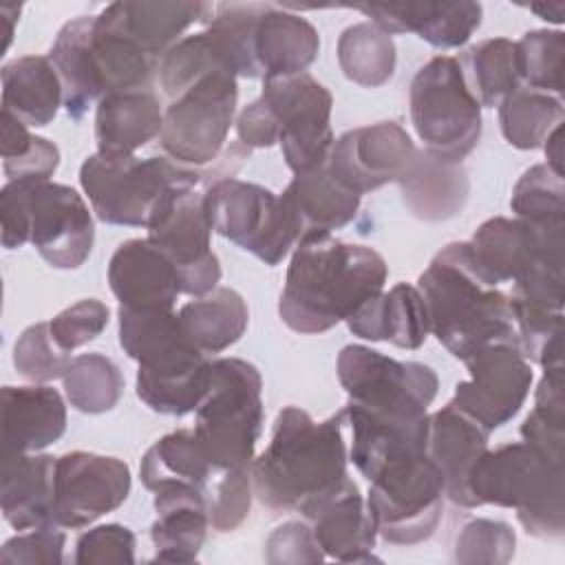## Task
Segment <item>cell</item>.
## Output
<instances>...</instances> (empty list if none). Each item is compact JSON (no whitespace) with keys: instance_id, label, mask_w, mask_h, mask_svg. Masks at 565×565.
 <instances>
[{"instance_id":"16","label":"cell","mask_w":565,"mask_h":565,"mask_svg":"<svg viewBox=\"0 0 565 565\" xmlns=\"http://www.w3.org/2000/svg\"><path fill=\"white\" fill-rule=\"evenodd\" d=\"M130 494V468L117 457L73 450L55 459V525L79 530L117 510Z\"/></svg>"},{"instance_id":"5","label":"cell","mask_w":565,"mask_h":565,"mask_svg":"<svg viewBox=\"0 0 565 565\" xmlns=\"http://www.w3.org/2000/svg\"><path fill=\"white\" fill-rule=\"evenodd\" d=\"M2 245L33 243L55 269H77L93 252L95 225L77 190L53 181H9L0 190Z\"/></svg>"},{"instance_id":"55","label":"cell","mask_w":565,"mask_h":565,"mask_svg":"<svg viewBox=\"0 0 565 565\" xmlns=\"http://www.w3.org/2000/svg\"><path fill=\"white\" fill-rule=\"evenodd\" d=\"M543 150H545V157H547V166H550L556 174L563 177V124L556 126V128L547 135L545 143H543Z\"/></svg>"},{"instance_id":"10","label":"cell","mask_w":565,"mask_h":565,"mask_svg":"<svg viewBox=\"0 0 565 565\" xmlns=\"http://www.w3.org/2000/svg\"><path fill=\"white\" fill-rule=\"evenodd\" d=\"M411 121L424 150L441 161L461 163L481 139V106L466 86L459 60L430 57L413 77Z\"/></svg>"},{"instance_id":"50","label":"cell","mask_w":565,"mask_h":565,"mask_svg":"<svg viewBox=\"0 0 565 565\" xmlns=\"http://www.w3.org/2000/svg\"><path fill=\"white\" fill-rule=\"evenodd\" d=\"M66 536L60 525L18 532L0 550V563L7 565H60L64 561Z\"/></svg>"},{"instance_id":"26","label":"cell","mask_w":565,"mask_h":565,"mask_svg":"<svg viewBox=\"0 0 565 565\" xmlns=\"http://www.w3.org/2000/svg\"><path fill=\"white\" fill-rule=\"evenodd\" d=\"M90 57L102 97L130 90H150L159 60L150 57L124 29L115 2L104 7L93 22Z\"/></svg>"},{"instance_id":"24","label":"cell","mask_w":565,"mask_h":565,"mask_svg":"<svg viewBox=\"0 0 565 565\" xmlns=\"http://www.w3.org/2000/svg\"><path fill=\"white\" fill-rule=\"evenodd\" d=\"M488 437L490 433L452 402L428 415L426 455L444 475L446 497L459 508H472L468 475L488 450Z\"/></svg>"},{"instance_id":"44","label":"cell","mask_w":565,"mask_h":565,"mask_svg":"<svg viewBox=\"0 0 565 565\" xmlns=\"http://www.w3.org/2000/svg\"><path fill=\"white\" fill-rule=\"evenodd\" d=\"M521 86L563 97L565 33L536 29L516 42Z\"/></svg>"},{"instance_id":"36","label":"cell","mask_w":565,"mask_h":565,"mask_svg":"<svg viewBox=\"0 0 565 565\" xmlns=\"http://www.w3.org/2000/svg\"><path fill=\"white\" fill-rule=\"evenodd\" d=\"M128 35L154 60H161L194 22L210 24V2H115Z\"/></svg>"},{"instance_id":"21","label":"cell","mask_w":565,"mask_h":565,"mask_svg":"<svg viewBox=\"0 0 565 565\" xmlns=\"http://www.w3.org/2000/svg\"><path fill=\"white\" fill-rule=\"evenodd\" d=\"M384 33H415L435 49H459L479 29L483 7L479 2H391L355 4Z\"/></svg>"},{"instance_id":"47","label":"cell","mask_w":565,"mask_h":565,"mask_svg":"<svg viewBox=\"0 0 565 565\" xmlns=\"http://www.w3.org/2000/svg\"><path fill=\"white\" fill-rule=\"evenodd\" d=\"M516 534L505 521L475 519L463 525L455 543L457 563H508L514 556Z\"/></svg>"},{"instance_id":"38","label":"cell","mask_w":565,"mask_h":565,"mask_svg":"<svg viewBox=\"0 0 565 565\" xmlns=\"http://www.w3.org/2000/svg\"><path fill=\"white\" fill-rule=\"evenodd\" d=\"M457 60L466 86L481 108H499L501 102L521 86L516 42L508 38L477 42Z\"/></svg>"},{"instance_id":"2","label":"cell","mask_w":565,"mask_h":565,"mask_svg":"<svg viewBox=\"0 0 565 565\" xmlns=\"http://www.w3.org/2000/svg\"><path fill=\"white\" fill-rule=\"evenodd\" d=\"M386 278L388 265L373 247L333 236L302 241L287 267L278 316L296 333H324L377 296Z\"/></svg>"},{"instance_id":"7","label":"cell","mask_w":565,"mask_h":565,"mask_svg":"<svg viewBox=\"0 0 565 565\" xmlns=\"http://www.w3.org/2000/svg\"><path fill=\"white\" fill-rule=\"evenodd\" d=\"M79 183L90 210L106 225L150 227L183 192L203 183V168L170 157L90 154L79 168Z\"/></svg>"},{"instance_id":"33","label":"cell","mask_w":565,"mask_h":565,"mask_svg":"<svg viewBox=\"0 0 565 565\" xmlns=\"http://www.w3.org/2000/svg\"><path fill=\"white\" fill-rule=\"evenodd\" d=\"M163 106L152 90L106 95L95 106V141L99 154H135L159 137Z\"/></svg>"},{"instance_id":"30","label":"cell","mask_w":565,"mask_h":565,"mask_svg":"<svg viewBox=\"0 0 565 565\" xmlns=\"http://www.w3.org/2000/svg\"><path fill=\"white\" fill-rule=\"evenodd\" d=\"M225 468L214 466L201 448L192 428H179L157 439L141 457L139 477L146 490L161 492L170 488H190L207 499Z\"/></svg>"},{"instance_id":"6","label":"cell","mask_w":565,"mask_h":565,"mask_svg":"<svg viewBox=\"0 0 565 565\" xmlns=\"http://www.w3.org/2000/svg\"><path fill=\"white\" fill-rule=\"evenodd\" d=\"M472 508H514L521 525L536 539L565 534L563 459H550L525 441L486 450L468 475Z\"/></svg>"},{"instance_id":"11","label":"cell","mask_w":565,"mask_h":565,"mask_svg":"<svg viewBox=\"0 0 565 565\" xmlns=\"http://www.w3.org/2000/svg\"><path fill=\"white\" fill-rule=\"evenodd\" d=\"M369 483L366 508L386 543L417 545L433 536L444 512L446 481L426 450L388 459Z\"/></svg>"},{"instance_id":"45","label":"cell","mask_w":565,"mask_h":565,"mask_svg":"<svg viewBox=\"0 0 565 565\" xmlns=\"http://www.w3.org/2000/svg\"><path fill=\"white\" fill-rule=\"evenodd\" d=\"M510 207L530 223H565V181L547 163L527 168L516 181Z\"/></svg>"},{"instance_id":"41","label":"cell","mask_w":565,"mask_h":565,"mask_svg":"<svg viewBox=\"0 0 565 565\" xmlns=\"http://www.w3.org/2000/svg\"><path fill=\"white\" fill-rule=\"evenodd\" d=\"M267 2H221L205 26L212 44L236 77L260 79L254 62V31Z\"/></svg>"},{"instance_id":"34","label":"cell","mask_w":565,"mask_h":565,"mask_svg":"<svg viewBox=\"0 0 565 565\" xmlns=\"http://www.w3.org/2000/svg\"><path fill=\"white\" fill-rule=\"evenodd\" d=\"M2 77V110L11 113L26 126H49L64 93L55 66L44 55H22L7 62L0 71Z\"/></svg>"},{"instance_id":"27","label":"cell","mask_w":565,"mask_h":565,"mask_svg":"<svg viewBox=\"0 0 565 565\" xmlns=\"http://www.w3.org/2000/svg\"><path fill=\"white\" fill-rule=\"evenodd\" d=\"M55 459L51 455H2L0 508L4 521L18 530L55 525L53 479Z\"/></svg>"},{"instance_id":"46","label":"cell","mask_w":565,"mask_h":565,"mask_svg":"<svg viewBox=\"0 0 565 565\" xmlns=\"http://www.w3.org/2000/svg\"><path fill=\"white\" fill-rule=\"evenodd\" d=\"M71 360H73L71 351L62 349L55 342L49 322H38L26 327L13 344L15 371L35 384H44L62 377Z\"/></svg>"},{"instance_id":"20","label":"cell","mask_w":565,"mask_h":565,"mask_svg":"<svg viewBox=\"0 0 565 565\" xmlns=\"http://www.w3.org/2000/svg\"><path fill=\"white\" fill-rule=\"evenodd\" d=\"M108 285L119 307L132 311H172L181 294L177 267L148 238H130L113 252Z\"/></svg>"},{"instance_id":"32","label":"cell","mask_w":565,"mask_h":565,"mask_svg":"<svg viewBox=\"0 0 565 565\" xmlns=\"http://www.w3.org/2000/svg\"><path fill=\"white\" fill-rule=\"evenodd\" d=\"M157 519L150 525L154 561L192 563L196 561L210 527L207 505L201 492L170 488L154 492Z\"/></svg>"},{"instance_id":"9","label":"cell","mask_w":565,"mask_h":565,"mask_svg":"<svg viewBox=\"0 0 565 565\" xmlns=\"http://www.w3.org/2000/svg\"><path fill=\"white\" fill-rule=\"evenodd\" d=\"M335 371L349 406L391 424L426 419L439 388L437 373L428 364L399 362L364 344L342 347Z\"/></svg>"},{"instance_id":"43","label":"cell","mask_w":565,"mask_h":565,"mask_svg":"<svg viewBox=\"0 0 565 565\" xmlns=\"http://www.w3.org/2000/svg\"><path fill=\"white\" fill-rule=\"evenodd\" d=\"M232 68L221 57L216 46L212 44L210 35L205 31H199L194 35L181 38L161 60L157 68L161 93L172 102L183 90H188L194 82L210 73H218ZM234 75V73H232Z\"/></svg>"},{"instance_id":"35","label":"cell","mask_w":565,"mask_h":565,"mask_svg":"<svg viewBox=\"0 0 565 565\" xmlns=\"http://www.w3.org/2000/svg\"><path fill=\"white\" fill-rule=\"evenodd\" d=\"M93 22L95 15H79L68 20L60 29L49 51V60L55 66L62 84L64 108L75 121H79L88 108L102 99V88L90 57Z\"/></svg>"},{"instance_id":"39","label":"cell","mask_w":565,"mask_h":565,"mask_svg":"<svg viewBox=\"0 0 565 565\" xmlns=\"http://www.w3.org/2000/svg\"><path fill=\"white\" fill-rule=\"evenodd\" d=\"M563 97L519 86L499 106L503 139L516 150L543 148L547 135L563 124Z\"/></svg>"},{"instance_id":"19","label":"cell","mask_w":565,"mask_h":565,"mask_svg":"<svg viewBox=\"0 0 565 565\" xmlns=\"http://www.w3.org/2000/svg\"><path fill=\"white\" fill-rule=\"evenodd\" d=\"M415 150L411 135L397 121H380L340 135L327 168L344 188L362 196L397 181Z\"/></svg>"},{"instance_id":"14","label":"cell","mask_w":565,"mask_h":565,"mask_svg":"<svg viewBox=\"0 0 565 565\" xmlns=\"http://www.w3.org/2000/svg\"><path fill=\"white\" fill-rule=\"evenodd\" d=\"M263 102L276 117L278 143L294 174L324 168L333 148L331 93L309 73L263 79Z\"/></svg>"},{"instance_id":"13","label":"cell","mask_w":565,"mask_h":565,"mask_svg":"<svg viewBox=\"0 0 565 565\" xmlns=\"http://www.w3.org/2000/svg\"><path fill=\"white\" fill-rule=\"evenodd\" d=\"M238 102L236 75L210 73L174 97L163 110L159 146L177 163H214L227 141Z\"/></svg>"},{"instance_id":"54","label":"cell","mask_w":565,"mask_h":565,"mask_svg":"<svg viewBox=\"0 0 565 565\" xmlns=\"http://www.w3.org/2000/svg\"><path fill=\"white\" fill-rule=\"evenodd\" d=\"M33 137L26 128V124H22L18 117H13L11 113H0V152H2V161L7 159H18L22 157L31 143Z\"/></svg>"},{"instance_id":"49","label":"cell","mask_w":565,"mask_h":565,"mask_svg":"<svg viewBox=\"0 0 565 565\" xmlns=\"http://www.w3.org/2000/svg\"><path fill=\"white\" fill-rule=\"evenodd\" d=\"M77 565H108V563H135V534L119 523H106L90 527L75 543Z\"/></svg>"},{"instance_id":"17","label":"cell","mask_w":565,"mask_h":565,"mask_svg":"<svg viewBox=\"0 0 565 565\" xmlns=\"http://www.w3.org/2000/svg\"><path fill=\"white\" fill-rule=\"evenodd\" d=\"M470 380L455 386L452 404L488 433L508 424L523 406L534 373L516 347L492 344L466 360Z\"/></svg>"},{"instance_id":"18","label":"cell","mask_w":565,"mask_h":565,"mask_svg":"<svg viewBox=\"0 0 565 565\" xmlns=\"http://www.w3.org/2000/svg\"><path fill=\"white\" fill-rule=\"evenodd\" d=\"M179 271L181 294L201 298L218 287L221 263L212 252V225L205 212V192L190 190L177 196L148 227L146 236Z\"/></svg>"},{"instance_id":"42","label":"cell","mask_w":565,"mask_h":565,"mask_svg":"<svg viewBox=\"0 0 565 565\" xmlns=\"http://www.w3.org/2000/svg\"><path fill=\"white\" fill-rule=\"evenodd\" d=\"M62 384L71 406L86 415L113 411L124 393V375L104 353H82L73 358L62 375Z\"/></svg>"},{"instance_id":"31","label":"cell","mask_w":565,"mask_h":565,"mask_svg":"<svg viewBox=\"0 0 565 565\" xmlns=\"http://www.w3.org/2000/svg\"><path fill=\"white\" fill-rule=\"evenodd\" d=\"M347 327L353 335L371 342H391L399 349H419L428 338V316L417 287L397 282L388 291L369 298Z\"/></svg>"},{"instance_id":"23","label":"cell","mask_w":565,"mask_h":565,"mask_svg":"<svg viewBox=\"0 0 565 565\" xmlns=\"http://www.w3.org/2000/svg\"><path fill=\"white\" fill-rule=\"evenodd\" d=\"M2 455L40 452L66 430L62 395L46 384L2 386L0 391Z\"/></svg>"},{"instance_id":"48","label":"cell","mask_w":565,"mask_h":565,"mask_svg":"<svg viewBox=\"0 0 565 565\" xmlns=\"http://www.w3.org/2000/svg\"><path fill=\"white\" fill-rule=\"evenodd\" d=\"M108 318H110V309L102 300L84 298L66 307L64 311H60L49 322V327L55 342L62 349L73 351L93 342L97 335H102V331L108 327Z\"/></svg>"},{"instance_id":"3","label":"cell","mask_w":565,"mask_h":565,"mask_svg":"<svg viewBox=\"0 0 565 565\" xmlns=\"http://www.w3.org/2000/svg\"><path fill=\"white\" fill-rule=\"evenodd\" d=\"M344 411L316 422L300 406H285L274 422L267 448L252 461V488L274 512L302 516L347 479L349 452L342 437Z\"/></svg>"},{"instance_id":"37","label":"cell","mask_w":565,"mask_h":565,"mask_svg":"<svg viewBox=\"0 0 565 565\" xmlns=\"http://www.w3.org/2000/svg\"><path fill=\"white\" fill-rule=\"evenodd\" d=\"M179 320L199 351L221 353L236 344L249 322L243 296L232 287H216L210 294L185 302Z\"/></svg>"},{"instance_id":"52","label":"cell","mask_w":565,"mask_h":565,"mask_svg":"<svg viewBox=\"0 0 565 565\" xmlns=\"http://www.w3.org/2000/svg\"><path fill=\"white\" fill-rule=\"evenodd\" d=\"M60 166V150L44 137H33L31 148L18 157L2 161L9 181H51Z\"/></svg>"},{"instance_id":"28","label":"cell","mask_w":565,"mask_h":565,"mask_svg":"<svg viewBox=\"0 0 565 565\" xmlns=\"http://www.w3.org/2000/svg\"><path fill=\"white\" fill-rule=\"evenodd\" d=\"M402 192L404 205L419 221L437 223L461 214L470 179L461 163L441 161L424 148L415 150L413 159L395 181Z\"/></svg>"},{"instance_id":"15","label":"cell","mask_w":565,"mask_h":565,"mask_svg":"<svg viewBox=\"0 0 565 565\" xmlns=\"http://www.w3.org/2000/svg\"><path fill=\"white\" fill-rule=\"evenodd\" d=\"M468 243L497 285L514 282L539 269L565 271V223L494 216L481 223Z\"/></svg>"},{"instance_id":"1","label":"cell","mask_w":565,"mask_h":565,"mask_svg":"<svg viewBox=\"0 0 565 565\" xmlns=\"http://www.w3.org/2000/svg\"><path fill=\"white\" fill-rule=\"evenodd\" d=\"M428 331L446 351L466 362L492 344L519 347L510 298L477 263L468 241L441 247L417 278Z\"/></svg>"},{"instance_id":"56","label":"cell","mask_w":565,"mask_h":565,"mask_svg":"<svg viewBox=\"0 0 565 565\" xmlns=\"http://www.w3.org/2000/svg\"><path fill=\"white\" fill-rule=\"evenodd\" d=\"M20 11H22V7H18V4H2L0 7V20H2V35H4V51L9 49V44H11V40H13V29H15V24H18V20H20Z\"/></svg>"},{"instance_id":"53","label":"cell","mask_w":565,"mask_h":565,"mask_svg":"<svg viewBox=\"0 0 565 565\" xmlns=\"http://www.w3.org/2000/svg\"><path fill=\"white\" fill-rule=\"evenodd\" d=\"M236 135L245 148H271L278 143V124L263 97L247 104L236 117Z\"/></svg>"},{"instance_id":"29","label":"cell","mask_w":565,"mask_h":565,"mask_svg":"<svg viewBox=\"0 0 565 565\" xmlns=\"http://www.w3.org/2000/svg\"><path fill=\"white\" fill-rule=\"evenodd\" d=\"M316 26L291 11L267 4L254 31V62L260 79L305 73L318 57Z\"/></svg>"},{"instance_id":"25","label":"cell","mask_w":565,"mask_h":565,"mask_svg":"<svg viewBox=\"0 0 565 565\" xmlns=\"http://www.w3.org/2000/svg\"><path fill=\"white\" fill-rule=\"evenodd\" d=\"M280 201L294 221L298 243L320 236H331L333 230L349 225L362 203V196L344 188L329 168L294 174L282 190ZM296 243V245H298Z\"/></svg>"},{"instance_id":"12","label":"cell","mask_w":565,"mask_h":565,"mask_svg":"<svg viewBox=\"0 0 565 565\" xmlns=\"http://www.w3.org/2000/svg\"><path fill=\"white\" fill-rule=\"evenodd\" d=\"M205 212L212 232L269 267L280 265L298 243L280 196L265 185L234 177L214 181L205 188Z\"/></svg>"},{"instance_id":"57","label":"cell","mask_w":565,"mask_h":565,"mask_svg":"<svg viewBox=\"0 0 565 565\" xmlns=\"http://www.w3.org/2000/svg\"><path fill=\"white\" fill-rule=\"evenodd\" d=\"M530 9H532L534 13H539L543 20L563 22V11H565L563 4H547V7H543V4H532Z\"/></svg>"},{"instance_id":"4","label":"cell","mask_w":565,"mask_h":565,"mask_svg":"<svg viewBox=\"0 0 565 565\" xmlns=\"http://www.w3.org/2000/svg\"><path fill=\"white\" fill-rule=\"evenodd\" d=\"M119 347L139 364L137 397L154 413L183 417L203 402L212 360L190 340L179 313L119 307Z\"/></svg>"},{"instance_id":"40","label":"cell","mask_w":565,"mask_h":565,"mask_svg":"<svg viewBox=\"0 0 565 565\" xmlns=\"http://www.w3.org/2000/svg\"><path fill=\"white\" fill-rule=\"evenodd\" d=\"M338 62L347 79L364 88H377L395 73V42L371 20L351 24L338 38Z\"/></svg>"},{"instance_id":"22","label":"cell","mask_w":565,"mask_h":565,"mask_svg":"<svg viewBox=\"0 0 565 565\" xmlns=\"http://www.w3.org/2000/svg\"><path fill=\"white\" fill-rule=\"evenodd\" d=\"M305 519L324 552L342 563H369L377 541V527L353 479H347L335 492L318 501Z\"/></svg>"},{"instance_id":"8","label":"cell","mask_w":565,"mask_h":565,"mask_svg":"<svg viewBox=\"0 0 565 565\" xmlns=\"http://www.w3.org/2000/svg\"><path fill=\"white\" fill-rule=\"evenodd\" d=\"M194 435L218 468H252L263 430V377L241 358L212 360V382L196 406Z\"/></svg>"},{"instance_id":"51","label":"cell","mask_w":565,"mask_h":565,"mask_svg":"<svg viewBox=\"0 0 565 565\" xmlns=\"http://www.w3.org/2000/svg\"><path fill=\"white\" fill-rule=\"evenodd\" d=\"M265 561L278 563H320L324 552L320 550L311 525L302 521H287L278 525L265 541Z\"/></svg>"}]
</instances>
